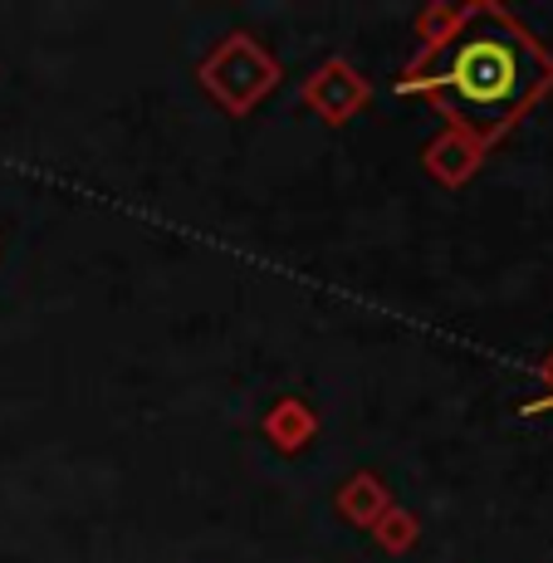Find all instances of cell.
I'll return each mask as SVG.
<instances>
[{
  "instance_id": "obj_1",
  "label": "cell",
  "mask_w": 553,
  "mask_h": 563,
  "mask_svg": "<svg viewBox=\"0 0 553 563\" xmlns=\"http://www.w3.org/2000/svg\"><path fill=\"white\" fill-rule=\"evenodd\" d=\"M397 89L421 93L465 137L490 143L553 89V54L509 10L480 0L451 10L446 25L407 64Z\"/></svg>"
},
{
  "instance_id": "obj_2",
  "label": "cell",
  "mask_w": 553,
  "mask_h": 563,
  "mask_svg": "<svg viewBox=\"0 0 553 563\" xmlns=\"http://www.w3.org/2000/svg\"><path fill=\"white\" fill-rule=\"evenodd\" d=\"M544 402H553V358L544 363Z\"/></svg>"
}]
</instances>
